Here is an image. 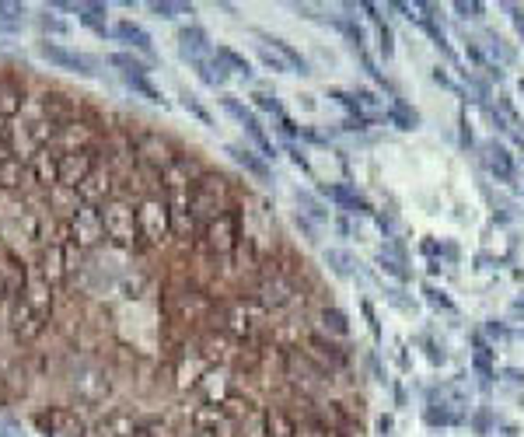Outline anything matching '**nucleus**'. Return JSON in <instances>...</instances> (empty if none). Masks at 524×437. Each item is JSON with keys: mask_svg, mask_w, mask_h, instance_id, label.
<instances>
[{"mask_svg": "<svg viewBox=\"0 0 524 437\" xmlns=\"http://www.w3.org/2000/svg\"><path fill=\"white\" fill-rule=\"evenodd\" d=\"M0 402L67 409L87 437H350L367 389L269 199L0 63Z\"/></svg>", "mask_w": 524, "mask_h": 437, "instance_id": "nucleus-1", "label": "nucleus"}, {"mask_svg": "<svg viewBox=\"0 0 524 437\" xmlns=\"http://www.w3.org/2000/svg\"><path fill=\"white\" fill-rule=\"evenodd\" d=\"M39 56L49 60L56 70H74V74H87V78L98 74V63L91 56H84L77 49H67V46H60V42H53V39L39 42Z\"/></svg>", "mask_w": 524, "mask_h": 437, "instance_id": "nucleus-2", "label": "nucleus"}, {"mask_svg": "<svg viewBox=\"0 0 524 437\" xmlns=\"http://www.w3.org/2000/svg\"><path fill=\"white\" fill-rule=\"evenodd\" d=\"M224 151H228L231 158L242 164L245 175H252V179H259V182H269V164H266V158H262V154H252L248 147H235V144H228Z\"/></svg>", "mask_w": 524, "mask_h": 437, "instance_id": "nucleus-3", "label": "nucleus"}, {"mask_svg": "<svg viewBox=\"0 0 524 437\" xmlns=\"http://www.w3.org/2000/svg\"><path fill=\"white\" fill-rule=\"evenodd\" d=\"M193 67H196V74H200L206 84H213V88H224L228 78H231V70H228V63L213 53V56H203V60H193Z\"/></svg>", "mask_w": 524, "mask_h": 437, "instance_id": "nucleus-4", "label": "nucleus"}, {"mask_svg": "<svg viewBox=\"0 0 524 437\" xmlns=\"http://www.w3.org/2000/svg\"><path fill=\"white\" fill-rule=\"evenodd\" d=\"M112 36L126 46H133V49H140V53H154V46H151V36H147V28H140L137 21H119L116 28H112Z\"/></svg>", "mask_w": 524, "mask_h": 437, "instance_id": "nucleus-5", "label": "nucleus"}, {"mask_svg": "<svg viewBox=\"0 0 524 437\" xmlns=\"http://www.w3.org/2000/svg\"><path fill=\"white\" fill-rule=\"evenodd\" d=\"M178 49H182V56H189V60H203V53L210 49V39H206V32L203 28H178Z\"/></svg>", "mask_w": 524, "mask_h": 437, "instance_id": "nucleus-6", "label": "nucleus"}, {"mask_svg": "<svg viewBox=\"0 0 524 437\" xmlns=\"http://www.w3.org/2000/svg\"><path fill=\"white\" fill-rule=\"evenodd\" d=\"M325 193H328V196L336 199L339 206H346L350 214H370V203H367L363 196H357L353 189H346V186H328Z\"/></svg>", "mask_w": 524, "mask_h": 437, "instance_id": "nucleus-7", "label": "nucleus"}, {"mask_svg": "<svg viewBox=\"0 0 524 437\" xmlns=\"http://www.w3.org/2000/svg\"><path fill=\"white\" fill-rule=\"evenodd\" d=\"M21 25H25V7L11 4V0H0V32L14 36V32H21Z\"/></svg>", "mask_w": 524, "mask_h": 437, "instance_id": "nucleus-8", "label": "nucleus"}, {"mask_svg": "<svg viewBox=\"0 0 524 437\" xmlns=\"http://www.w3.org/2000/svg\"><path fill=\"white\" fill-rule=\"evenodd\" d=\"M259 36H262V32H259ZM262 39L273 42V49L280 53V56L290 63V67H294V70H297V74H311V70H308V60H304V56H301V53H297V49H294L287 39H277V36H262Z\"/></svg>", "mask_w": 524, "mask_h": 437, "instance_id": "nucleus-9", "label": "nucleus"}, {"mask_svg": "<svg viewBox=\"0 0 524 437\" xmlns=\"http://www.w3.org/2000/svg\"><path fill=\"white\" fill-rule=\"evenodd\" d=\"M109 63H112V67H119L126 78H147V74H151V67H147L144 60L129 56V53H112V56H109Z\"/></svg>", "mask_w": 524, "mask_h": 437, "instance_id": "nucleus-10", "label": "nucleus"}, {"mask_svg": "<svg viewBox=\"0 0 524 437\" xmlns=\"http://www.w3.org/2000/svg\"><path fill=\"white\" fill-rule=\"evenodd\" d=\"M489 164H493V172H496L503 182L514 179V161H510V151H507V147L493 144V147H489Z\"/></svg>", "mask_w": 524, "mask_h": 437, "instance_id": "nucleus-11", "label": "nucleus"}, {"mask_svg": "<svg viewBox=\"0 0 524 437\" xmlns=\"http://www.w3.org/2000/svg\"><path fill=\"white\" fill-rule=\"evenodd\" d=\"M105 4H77V18H81L87 28H98V32H105Z\"/></svg>", "mask_w": 524, "mask_h": 437, "instance_id": "nucleus-12", "label": "nucleus"}, {"mask_svg": "<svg viewBox=\"0 0 524 437\" xmlns=\"http://www.w3.org/2000/svg\"><path fill=\"white\" fill-rule=\"evenodd\" d=\"M217 56H220V60L228 63V70H235V74H245V78H252V63L245 60L242 53H235L231 46H220V49H217Z\"/></svg>", "mask_w": 524, "mask_h": 437, "instance_id": "nucleus-13", "label": "nucleus"}, {"mask_svg": "<svg viewBox=\"0 0 524 437\" xmlns=\"http://www.w3.org/2000/svg\"><path fill=\"white\" fill-rule=\"evenodd\" d=\"M126 84H129V88L140 95V98H147V102H154V105H164V95L147 78H126Z\"/></svg>", "mask_w": 524, "mask_h": 437, "instance_id": "nucleus-14", "label": "nucleus"}, {"mask_svg": "<svg viewBox=\"0 0 524 437\" xmlns=\"http://www.w3.org/2000/svg\"><path fill=\"white\" fill-rule=\"evenodd\" d=\"M388 120L395 122L399 130H412V126H416V112H412L405 102H395V105L388 109Z\"/></svg>", "mask_w": 524, "mask_h": 437, "instance_id": "nucleus-15", "label": "nucleus"}, {"mask_svg": "<svg viewBox=\"0 0 524 437\" xmlns=\"http://www.w3.org/2000/svg\"><path fill=\"white\" fill-rule=\"evenodd\" d=\"M151 11H154L158 18H178V14H193V7H189V4H168V0L151 4Z\"/></svg>", "mask_w": 524, "mask_h": 437, "instance_id": "nucleus-16", "label": "nucleus"}, {"mask_svg": "<svg viewBox=\"0 0 524 437\" xmlns=\"http://www.w3.org/2000/svg\"><path fill=\"white\" fill-rule=\"evenodd\" d=\"M39 25H42V32H46V36H67V32H70V28H67V21H60V18H56V14H49V11L39 14Z\"/></svg>", "mask_w": 524, "mask_h": 437, "instance_id": "nucleus-17", "label": "nucleus"}, {"mask_svg": "<svg viewBox=\"0 0 524 437\" xmlns=\"http://www.w3.org/2000/svg\"><path fill=\"white\" fill-rule=\"evenodd\" d=\"M252 102H255V109H262V112H280L277 95H273V91H266V88H259V91L252 95Z\"/></svg>", "mask_w": 524, "mask_h": 437, "instance_id": "nucleus-18", "label": "nucleus"}, {"mask_svg": "<svg viewBox=\"0 0 524 437\" xmlns=\"http://www.w3.org/2000/svg\"><path fill=\"white\" fill-rule=\"evenodd\" d=\"M182 105H186V109H189V112H193L200 122H210V112L200 105V98H196V95H189V91H186V95H182Z\"/></svg>", "mask_w": 524, "mask_h": 437, "instance_id": "nucleus-19", "label": "nucleus"}, {"mask_svg": "<svg viewBox=\"0 0 524 437\" xmlns=\"http://www.w3.org/2000/svg\"><path fill=\"white\" fill-rule=\"evenodd\" d=\"M259 56H262V63H266V67H269L273 74H280V70H287V67H283V60H280V56H273L269 49H262Z\"/></svg>", "mask_w": 524, "mask_h": 437, "instance_id": "nucleus-20", "label": "nucleus"}, {"mask_svg": "<svg viewBox=\"0 0 524 437\" xmlns=\"http://www.w3.org/2000/svg\"><path fill=\"white\" fill-rule=\"evenodd\" d=\"M476 367L483 371L486 378L493 374V367H489V350H486V347H479V350H476Z\"/></svg>", "mask_w": 524, "mask_h": 437, "instance_id": "nucleus-21", "label": "nucleus"}, {"mask_svg": "<svg viewBox=\"0 0 524 437\" xmlns=\"http://www.w3.org/2000/svg\"><path fill=\"white\" fill-rule=\"evenodd\" d=\"M378 36H381V53H385V56H388V53H392V28H388V25H381V21H378Z\"/></svg>", "mask_w": 524, "mask_h": 437, "instance_id": "nucleus-22", "label": "nucleus"}, {"mask_svg": "<svg viewBox=\"0 0 524 437\" xmlns=\"http://www.w3.org/2000/svg\"><path fill=\"white\" fill-rule=\"evenodd\" d=\"M280 133H283V137H297V133H301V126H297L294 120H287V116H280Z\"/></svg>", "mask_w": 524, "mask_h": 437, "instance_id": "nucleus-23", "label": "nucleus"}, {"mask_svg": "<svg viewBox=\"0 0 524 437\" xmlns=\"http://www.w3.org/2000/svg\"><path fill=\"white\" fill-rule=\"evenodd\" d=\"M454 11H461L465 18H479V14H483V7H479V4H454Z\"/></svg>", "mask_w": 524, "mask_h": 437, "instance_id": "nucleus-24", "label": "nucleus"}, {"mask_svg": "<svg viewBox=\"0 0 524 437\" xmlns=\"http://www.w3.org/2000/svg\"><path fill=\"white\" fill-rule=\"evenodd\" d=\"M381 266H385V270H388V273H392V277L405 280V270H399V263H392V259H385V256H381Z\"/></svg>", "mask_w": 524, "mask_h": 437, "instance_id": "nucleus-25", "label": "nucleus"}, {"mask_svg": "<svg viewBox=\"0 0 524 437\" xmlns=\"http://www.w3.org/2000/svg\"><path fill=\"white\" fill-rule=\"evenodd\" d=\"M287 151H290V158H294V164H301V168H308V158H304V151H297L294 144H290Z\"/></svg>", "mask_w": 524, "mask_h": 437, "instance_id": "nucleus-26", "label": "nucleus"}, {"mask_svg": "<svg viewBox=\"0 0 524 437\" xmlns=\"http://www.w3.org/2000/svg\"><path fill=\"white\" fill-rule=\"evenodd\" d=\"M427 294H430V301H434V305H441V308H451V301H447L444 294H437L434 287H427Z\"/></svg>", "mask_w": 524, "mask_h": 437, "instance_id": "nucleus-27", "label": "nucleus"}, {"mask_svg": "<svg viewBox=\"0 0 524 437\" xmlns=\"http://www.w3.org/2000/svg\"><path fill=\"white\" fill-rule=\"evenodd\" d=\"M510 11H514V25H518V32L524 36V11L521 7H510Z\"/></svg>", "mask_w": 524, "mask_h": 437, "instance_id": "nucleus-28", "label": "nucleus"}]
</instances>
